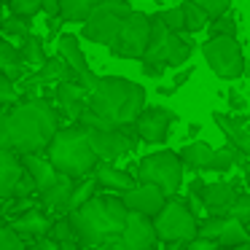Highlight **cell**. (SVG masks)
Returning a JSON list of instances; mask_svg holds the SVG:
<instances>
[{
	"label": "cell",
	"instance_id": "obj_1",
	"mask_svg": "<svg viewBox=\"0 0 250 250\" xmlns=\"http://www.w3.org/2000/svg\"><path fill=\"white\" fill-rule=\"evenodd\" d=\"M60 110L43 97H24L11 108H3L0 119V148L17 153L46 151L60 132Z\"/></svg>",
	"mask_w": 250,
	"mask_h": 250
},
{
	"label": "cell",
	"instance_id": "obj_2",
	"mask_svg": "<svg viewBox=\"0 0 250 250\" xmlns=\"http://www.w3.org/2000/svg\"><path fill=\"white\" fill-rule=\"evenodd\" d=\"M129 207L124 205L121 194H94L86 205L70 212V221L76 226L78 245L83 250H94L113 242L121 237L126 221H129Z\"/></svg>",
	"mask_w": 250,
	"mask_h": 250
},
{
	"label": "cell",
	"instance_id": "obj_3",
	"mask_svg": "<svg viewBox=\"0 0 250 250\" xmlns=\"http://www.w3.org/2000/svg\"><path fill=\"white\" fill-rule=\"evenodd\" d=\"M89 108L113 124H135L137 116L148 108V92L143 83L124 76H100L89 89Z\"/></svg>",
	"mask_w": 250,
	"mask_h": 250
},
{
	"label": "cell",
	"instance_id": "obj_4",
	"mask_svg": "<svg viewBox=\"0 0 250 250\" xmlns=\"http://www.w3.org/2000/svg\"><path fill=\"white\" fill-rule=\"evenodd\" d=\"M46 153H49V159L62 175H70L76 180L94 175V169L100 164V156L94 151L92 140H89L86 126H81L78 121L70 126H62L54 135L51 146L46 148Z\"/></svg>",
	"mask_w": 250,
	"mask_h": 250
},
{
	"label": "cell",
	"instance_id": "obj_5",
	"mask_svg": "<svg viewBox=\"0 0 250 250\" xmlns=\"http://www.w3.org/2000/svg\"><path fill=\"white\" fill-rule=\"evenodd\" d=\"M194 54V43L186 41L180 33L164 24L159 14H153V27H151V43L146 49V57L140 60L143 73L148 78H162L164 70H175V67L186 65Z\"/></svg>",
	"mask_w": 250,
	"mask_h": 250
},
{
	"label": "cell",
	"instance_id": "obj_6",
	"mask_svg": "<svg viewBox=\"0 0 250 250\" xmlns=\"http://www.w3.org/2000/svg\"><path fill=\"white\" fill-rule=\"evenodd\" d=\"M132 3L129 0H97L94 11L89 14V19L81 27V38H86L89 43L97 46H113V41L119 38L124 22L132 17Z\"/></svg>",
	"mask_w": 250,
	"mask_h": 250
},
{
	"label": "cell",
	"instance_id": "obj_7",
	"mask_svg": "<svg viewBox=\"0 0 250 250\" xmlns=\"http://www.w3.org/2000/svg\"><path fill=\"white\" fill-rule=\"evenodd\" d=\"M153 223L164 245H186L194 237H199V215L191 210L188 202L178 196H169L162 212L153 218Z\"/></svg>",
	"mask_w": 250,
	"mask_h": 250
},
{
	"label": "cell",
	"instance_id": "obj_8",
	"mask_svg": "<svg viewBox=\"0 0 250 250\" xmlns=\"http://www.w3.org/2000/svg\"><path fill=\"white\" fill-rule=\"evenodd\" d=\"M183 159L178 151H153L137 162V180L140 183H153L164 188L167 196H175L183 186Z\"/></svg>",
	"mask_w": 250,
	"mask_h": 250
},
{
	"label": "cell",
	"instance_id": "obj_9",
	"mask_svg": "<svg viewBox=\"0 0 250 250\" xmlns=\"http://www.w3.org/2000/svg\"><path fill=\"white\" fill-rule=\"evenodd\" d=\"M202 57L221 81H239L245 76V67H248L242 43H239V38H231V35L207 38L202 46Z\"/></svg>",
	"mask_w": 250,
	"mask_h": 250
},
{
	"label": "cell",
	"instance_id": "obj_10",
	"mask_svg": "<svg viewBox=\"0 0 250 250\" xmlns=\"http://www.w3.org/2000/svg\"><path fill=\"white\" fill-rule=\"evenodd\" d=\"M38 194V186L30 178L22 153L14 148H0V196L3 199H30Z\"/></svg>",
	"mask_w": 250,
	"mask_h": 250
},
{
	"label": "cell",
	"instance_id": "obj_11",
	"mask_svg": "<svg viewBox=\"0 0 250 250\" xmlns=\"http://www.w3.org/2000/svg\"><path fill=\"white\" fill-rule=\"evenodd\" d=\"M151 27H153V17L143 11H132V17L124 22L119 38L110 46V54L116 60H143L146 49L151 43Z\"/></svg>",
	"mask_w": 250,
	"mask_h": 250
},
{
	"label": "cell",
	"instance_id": "obj_12",
	"mask_svg": "<svg viewBox=\"0 0 250 250\" xmlns=\"http://www.w3.org/2000/svg\"><path fill=\"white\" fill-rule=\"evenodd\" d=\"M89 140H92L94 151H97L100 162H116L121 156H129L140 143L135 124H113V126H103V129H86Z\"/></svg>",
	"mask_w": 250,
	"mask_h": 250
},
{
	"label": "cell",
	"instance_id": "obj_13",
	"mask_svg": "<svg viewBox=\"0 0 250 250\" xmlns=\"http://www.w3.org/2000/svg\"><path fill=\"white\" fill-rule=\"evenodd\" d=\"M178 121V113L164 105H148L140 116H137L135 126H137V135H140L143 143H151V146H162L167 143L169 129L172 124Z\"/></svg>",
	"mask_w": 250,
	"mask_h": 250
},
{
	"label": "cell",
	"instance_id": "obj_14",
	"mask_svg": "<svg viewBox=\"0 0 250 250\" xmlns=\"http://www.w3.org/2000/svg\"><path fill=\"white\" fill-rule=\"evenodd\" d=\"M191 191L199 194L202 205L207 207V215H229L231 205L239 196L237 186L229 183V180H212V183L196 180V183H191Z\"/></svg>",
	"mask_w": 250,
	"mask_h": 250
},
{
	"label": "cell",
	"instance_id": "obj_15",
	"mask_svg": "<svg viewBox=\"0 0 250 250\" xmlns=\"http://www.w3.org/2000/svg\"><path fill=\"white\" fill-rule=\"evenodd\" d=\"M54 100H57V108H60V113L65 119L78 121L89 105V89L78 78H62L54 86Z\"/></svg>",
	"mask_w": 250,
	"mask_h": 250
},
{
	"label": "cell",
	"instance_id": "obj_16",
	"mask_svg": "<svg viewBox=\"0 0 250 250\" xmlns=\"http://www.w3.org/2000/svg\"><path fill=\"white\" fill-rule=\"evenodd\" d=\"M121 199H124V205L129 207L132 212L156 218L159 212H162V207L167 205L169 196L164 194V188H159V186H153V183H137L135 188L124 191Z\"/></svg>",
	"mask_w": 250,
	"mask_h": 250
},
{
	"label": "cell",
	"instance_id": "obj_17",
	"mask_svg": "<svg viewBox=\"0 0 250 250\" xmlns=\"http://www.w3.org/2000/svg\"><path fill=\"white\" fill-rule=\"evenodd\" d=\"M57 54L78 73V81L86 89H92L94 83H97L100 76L92 73V67H89V62H86V54H83V49H81V41H78L76 35H70V33L60 35V41H57Z\"/></svg>",
	"mask_w": 250,
	"mask_h": 250
},
{
	"label": "cell",
	"instance_id": "obj_18",
	"mask_svg": "<svg viewBox=\"0 0 250 250\" xmlns=\"http://www.w3.org/2000/svg\"><path fill=\"white\" fill-rule=\"evenodd\" d=\"M8 223H11L27 242H33V239H41V237H49L51 234L54 215H51L49 210H43L41 205H35V207H30V210H24L22 215H14Z\"/></svg>",
	"mask_w": 250,
	"mask_h": 250
},
{
	"label": "cell",
	"instance_id": "obj_19",
	"mask_svg": "<svg viewBox=\"0 0 250 250\" xmlns=\"http://www.w3.org/2000/svg\"><path fill=\"white\" fill-rule=\"evenodd\" d=\"M76 178H70V175H60V180H57L54 186H49L46 191H41L38 194V205L43 207V210H49L51 215H67L70 212V205H73V191H76Z\"/></svg>",
	"mask_w": 250,
	"mask_h": 250
},
{
	"label": "cell",
	"instance_id": "obj_20",
	"mask_svg": "<svg viewBox=\"0 0 250 250\" xmlns=\"http://www.w3.org/2000/svg\"><path fill=\"white\" fill-rule=\"evenodd\" d=\"M212 121H215V126L223 132L226 143H231V146L239 148L245 156H250V119L248 116H239V113L234 116V113L215 110V113H212Z\"/></svg>",
	"mask_w": 250,
	"mask_h": 250
},
{
	"label": "cell",
	"instance_id": "obj_21",
	"mask_svg": "<svg viewBox=\"0 0 250 250\" xmlns=\"http://www.w3.org/2000/svg\"><path fill=\"white\" fill-rule=\"evenodd\" d=\"M22 162L24 167H27L30 178L35 180V186H38V194L41 191H46L49 186H54L57 180H60V169L54 167V162L49 159V153L46 151H38V153H22Z\"/></svg>",
	"mask_w": 250,
	"mask_h": 250
},
{
	"label": "cell",
	"instance_id": "obj_22",
	"mask_svg": "<svg viewBox=\"0 0 250 250\" xmlns=\"http://www.w3.org/2000/svg\"><path fill=\"white\" fill-rule=\"evenodd\" d=\"M94 178L100 180V188H108L113 191V194H124V191L135 188L140 180H137V175H129L126 169L116 167L113 162H100L97 169H94Z\"/></svg>",
	"mask_w": 250,
	"mask_h": 250
},
{
	"label": "cell",
	"instance_id": "obj_23",
	"mask_svg": "<svg viewBox=\"0 0 250 250\" xmlns=\"http://www.w3.org/2000/svg\"><path fill=\"white\" fill-rule=\"evenodd\" d=\"M178 153H180L186 167L196 169V172H210V164H212V159H215V148H210L205 140L186 143Z\"/></svg>",
	"mask_w": 250,
	"mask_h": 250
},
{
	"label": "cell",
	"instance_id": "obj_24",
	"mask_svg": "<svg viewBox=\"0 0 250 250\" xmlns=\"http://www.w3.org/2000/svg\"><path fill=\"white\" fill-rule=\"evenodd\" d=\"M27 67H30V65L24 62L22 49H17V46H14L8 38L0 43V70L6 73L8 78H14V81H22L24 76H30Z\"/></svg>",
	"mask_w": 250,
	"mask_h": 250
},
{
	"label": "cell",
	"instance_id": "obj_25",
	"mask_svg": "<svg viewBox=\"0 0 250 250\" xmlns=\"http://www.w3.org/2000/svg\"><path fill=\"white\" fill-rule=\"evenodd\" d=\"M245 242H250L248 223H242L234 215H226V226H223L221 237H218V245H221V248H239V245H245Z\"/></svg>",
	"mask_w": 250,
	"mask_h": 250
},
{
	"label": "cell",
	"instance_id": "obj_26",
	"mask_svg": "<svg viewBox=\"0 0 250 250\" xmlns=\"http://www.w3.org/2000/svg\"><path fill=\"white\" fill-rule=\"evenodd\" d=\"M94 6H97V0H60V17L62 22L83 24L89 14L94 11Z\"/></svg>",
	"mask_w": 250,
	"mask_h": 250
},
{
	"label": "cell",
	"instance_id": "obj_27",
	"mask_svg": "<svg viewBox=\"0 0 250 250\" xmlns=\"http://www.w3.org/2000/svg\"><path fill=\"white\" fill-rule=\"evenodd\" d=\"M19 49H22L24 62H27L33 70H38V67L49 60V57H46V51H43V41H41L38 35H33V33H30L27 38H22V46H19Z\"/></svg>",
	"mask_w": 250,
	"mask_h": 250
},
{
	"label": "cell",
	"instance_id": "obj_28",
	"mask_svg": "<svg viewBox=\"0 0 250 250\" xmlns=\"http://www.w3.org/2000/svg\"><path fill=\"white\" fill-rule=\"evenodd\" d=\"M183 11H186V33H191V35L202 33V30H205L207 24L212 22V19L205 14V8H199L194 0H186V3H183Z\"/></svg>",
	"mask_w": 250,
	"mask_h": 250
},
{
	"label": "cell",
	"instance_id": "obj_29",
	"mask_svg": "<svg viewBox=\"0 0 250 250\" xmlns=\"http://www.w3.org/2000/svg\"><path fill=\"white\" fill-rule=\"evenodd\" d=\"M100 188V180L94 178V175H86V178H78L76 183V191H73V205H70V212L78 210L81 205H86L89 199H92L94 194H97Z\"/></svg>",
	"mask_w": 250,
	"mask_h": 250
},
{
	"label": "cell",
	"instance_id": "obj_30",
	"mask_svg": "<svg viewBox=\"0 0 250 250\" xmlns=\"http://www.w3.org/2000/svg\"><path fill=\"white\" fill-rule=\"evenodd\" d=\"M3 35L6 38H27L30 35V24H27V17H19V14H8L3 19Z\"/></svg>",
	"mask_w": 250,
	"mask_h": 250
},
{
	"label": "cell",
	"instance_id": "obj_31",
	"mask_svg": "<svg viewBox=\"0 0 250 250\" xmlns=\"http://www.w3.org/2000/svg\"><path fill=\"white\" fill-rule=\"evenodd\" d=\"M207 33H210V38H215V35H231V38H239V24H237V19H234L231 14H223V17L212 19Z\"/></svg>",
	"mask_w": 250,
	"mask_h": 250
},
{
	"label": "cell",
	"instance_id": "obj_32",
	"mask_svg": "<svg viewBox=\"0 0 250 250\" xmlns=\"http://www.w3.org/2000/svg\"><path fill=\"white\" fill-rule=\"evenodd\" d=\"M223 226H226V215H205V218H199V237L218 239Z\"/></svg>",
	"mask_w": 250,
	"mask_h": 250
},
{
	"label": "cell",
	"instance_id": "obj_33",
	"mask_svg": "<svg viewBox=\"0 0 250 250\" xmlns=\"http://www.w3.org/2000/svg\"><path fill=\"white\" fill-rule=\"evenodd\" d=\"M19 100H22V94L17 92V81L8 78L6 73H0V103H3V108H11Z\"/></svg>",
	"mask_w": 250,
	"mask_h": 250
},
{
	"label": "cell",
	"instance_id": "obj_34",
	"mask_svg": "<svg viewBox=\"0 0 250 250\" xmlns=\"http://www.w3.org/2000/svg\"><path fill=\"white\" fill-rule=\"evenodd\" d=\"M0 250H27V239L8 223L0 234Z\"/></svg>",
	"mask_w": 250,
	"mask_h": 250
},
{
	"label": "cell",
	"instance_id": "obj_35",
	"mask_svg": "<svg viewBox=\"0 0 250 250\" xmlns=\"http://www.w3.org/2000/svg\"><path fill=\"white\" fill-rule=\"evenodd\" d=\"M159 17L164 19V24L167 27H172L175 33H186V11H183V3L175 8H164V11H159Z\"/></svg>",
	"mask_w": 250,
	"mask_h": 250
},
{
	"label": "cell",
	"instance_id": "obj_36",
	"mask_svg": "<svg viewBox=\"0 0 250 250\" xmlns=\"http://www.w3.org/2000/svg\"><path fill=\"white\" fill-rule=\"evenodd\" d=\"M6 6L11 8L14 14L30 19V17H35L38 11H43V0H8Z\"/></svg>",
	"mask_w": 250,
	"mask_h": 250
},
{
	"label": "cell",
	"instance_id": "obj_37",
	"mask_svg": "<svg viewBox=\"0 0 250 250\" xmlns=\"http://www.w3.org/2000/svg\"><path fill=\"white\" fill-rule=\"evenodd\" d=\"M199 8H205V14L210 19H218L223 17V14H229V8H231V0H194Z\"/></svg>",
	"mask_w": 250,
	"mask_h": 250
},
{
	"label": "cell",
	"instance_id": "obj_38",
	"mask_svg": "<svg viewBox=\"0 0 250 250\" xmlns=\"http://www.w3.org/2000/svg\"><path fill=\"white\" fill-rule=\"evenodd\" d=\"M229 215H234L242 223H248L250 221V194H239L237 202L231 205V210H229Z\"/></svg>",
	"mask_w": 250,
	"mask_h": 250
},
{
	"label": "cell",
	"instance_id": "obj_39",
	"mask_svg": "<svg viewBox=\"0 0 250 250\" xmlns=\"http://www.w3.org/2000/svg\"><path fill=\"white\" fill-rule=\"evenodd\" d=\"M183 250H223L218 245V239H207V237H194L191 242H186Z\"/></svg>",
	"mask_w": 250,
	"mask_h": 250
},
{
	"label": "cell",
	"instance_id": "obj_40",
	"mask_svg": "<svg viewBox=\"0 0 250 250\" xmlns=\"http://www.w3.org/2000/svg\"><path fill=\"white\" fill-rule=\"evenodd\" d=\"M27 250H62V245L54 237H41V239L27 242Z\"/></svg>",
	"mask_w": 250,
	"mask_h": 250
},
{
	"label": "cell",
	"instance_id": "obj_41",
	"mask_svg": "<svg viewBox=\"0 0 250 250\" xmlns=\"http://www.w3.org/2000/svg\"><path fill=\"white\" fill-rule=\"evenodd\" d=\"M191 76H194V67H183V70L178 73V76L172 78V86L175 89H180V86H186V83L191 81Z\"/></svg>",
	"mask_w": 250,
	"mask_h": 250
},
{
	"label": "cell",
	"instance_id": "obj_42",
	"mask_svg": "<svg viewBox=\"0 0 250 250\" xmlns=\"http://www.w3.org/2000/svg\"><path fill=\"white\" fill-rule=\"evenodd\" d=\"M43 14L46 17H60V0H43Z\"/></svg>",
	"mask_w": 250,
	"mask_h": 250
},
{
	"label": "cell",
	"instance_id": "obj_43",
	"mask_svg": "<svg viewBox=\"0 0 250 250\" xmlns=\"http://www.w3.org/2000/svg\"><path fill=\"white\" fill-rule=\"evenodd\" d=\"M229 105H231V110H245V100L237 92H229Z\"/></svg>",
	"mask_w": 250,
	"mask_h": 250
},
{
	"label": "cell",
	"instance_id": "obj_44",
	"mask_svg": "<svg viewBox=\"0 0 250 250\" xmlns=\"http://www.w3.org/2000/svg\"><path fill=\"white\" fill-rule=\"evenodd\" d=\"M183 248H186V245H169L167 250H183Z\"/></svg>",
	"mask_w": 250,
	"mask_h": 250
},
{
	"label": "cell",
	"instance_id": "obj_45",
	"mask_svg": "<svg viewBox=\"0 0 250 250\" xmlns=\"http://www.w3.org/2000/svg\"><path fill=\"white\" fill-rule=\"evenodd\" d=\"M234 250H250V242H245V245H239V248H234Z\"/></svg>",
	"mask_w": 250,
	"mask_h": 250
},
{
	"label": "cell",
	"instance_id": "obj_46",
	"mask_svg": "<svg viewBox=\"0 0 250 250\" xmlns=\"http://www.w3.org/2000/svg\"><path fill=\"white\" fill-rule=\"evenodd\" d=\"M248 231H250V221H248Z\"/></svg>",
	"mask_w": 250,
	"mask_h": 250
},
{
	"label": "cell",
	"instance_id": "obj_47",
	"mask_svg": "<svg viewBox=\"0 0 250 250\" xmlns=\"http://www.w3.org/2000/svg\"><path fill=\"white\" fill-rule=\"evenodd\" d=\"M3 3H8V0H3Z\"/></svg>",
	"mask_w": 250,
	"mask_h": 250
},
{
	"label": "cell",
	"instance_id": "obj_48",
	"mask_svg": "<svg viewBox=\"0 0 250 250\" xmlns=\"http://www.w3.org/2000/svg\"><path fill=\"white\" fill-rule=\"evenodd\" d=\"M78 250H81V248H78Z\"/></svg>",
	"mask_w": 250,
	"mask_h": 250
}]
</instances>
